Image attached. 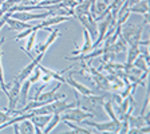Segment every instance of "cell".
<instances>
[{
    "label": "cell",
    "mask_w": 150,
    "mask_h": 134,
    "mask_svg": "<svg viewBox=\"0 0 150 134\" xmlns=\"http://www.w3.org/2000/svg\"><path fill=\"white\" fill-rule=\"evenodd\" d=\"M144 24H134V23L125 22L121 27V35L123 36L127 46H145L149 47V40H142L144 34Z\"/></svg>",
    "instance_id": "1"
},
{
    "label": "cell",
    "mask_w": 150,
    "mask_h": 134,
    "mask_svg": "<svg viewBox=\"0 0 150 134\" xmlns=\"http://www.w3.org/2000/svg\"><path fill=\"white\" fill-rule=\"evenodd\" d=\"M95 114L94 113H90V111H86V110L81 109V107H71V109L66 110L60 114V121H71V122H75V123H81L83 122L84 119H90V118H94Z\"/></svg>",
    "instance_id": "2"
},
{
    "label": "cell",
    "mask_w": 150,
    "mask_h": 134,
    "mask_svg": "<svg viewBox=\"0 0 150 134\" xmlns=\"http://www.w3.org/2000/svg\"><path fill=\"white\" fill-rule=\"evenodd\" d=\"M83 123L86 126H93L99 133H105V131H107V133H119V129L122 126L121 121H118V119H115V121L110 119L107 122H95L93 121V118H90V119H84Z\"/></svg>",
    "instance_id": "3"
},
{
    "label": "cell",
    "mask_w": 150,
    "mask_h": 134,
    "mask_svg": "<svg viewBox=\"0 0 150 134\" xmlns=\"http://www.w3.org/2000/svg\"><path fill=\"white\" fill-rule=\"evenodd\" d=\"M115 24H117V20L112 18L110 12L106 15V19L99 20V24H97L98 26V36H97V39L93 42V48H97V47L103 42L105 35H106V31L109 30L110 26H115Z\"/></svg>",
    "instance_id": "4"
},
{
    "label": "cell",
    "mask_w": 150,
    "mask_h": 134,
    "mask_svg": "<svg viewBox=\"0 0 150 134\" xmlns=\"http://www.w3.org/2000/svg\"><path fill=\"white\" fill-rule=\"evenodd\" d=\"M20 82L18 79H13L12 84H11V87H9V84H7V89H8V94H7V97H8V105H7L6 109L7 110H15L18 107V102H19V93H20Z\"/></svg>",
    "instance_id": "5"
},
{
    "label": "cell",
    "mask_w": 150,
    "mask_h": 134,
    "mask_svg": "<svg viewBox=\"0 0 150 134\" xmlns=\"http://www.w3.org/2000/svg\"><path fill=\"white\" fill-rule=\"evenodd\" d=\"M76 19L81 22V24L84 27V30L90 34L93 42L95 40L97 36H98V26H97L95 19L93 18V15H81V16H78Z\"/></svg>",
    "instance_id": "6"
},
{
    "label": "cell",
    "mask_w": 150,
    "mask_h": 134,
    "mask_svg": "<svg viewBox=\"0 0 150 134\" xmlns=\"http://www.w3.org/2000/svg\"><path fill=\"white\" fill-rule=\"evenodd\" d=\"M60 86H62V83H60V82H58V84H56L55 89H52L51 91H47V93H40L36 98H35V99H36V101H42V102H46V103L54 102V101H58V99H64V98H66L64 94L60 93V91H58Z\"/></svg>",
    "instance_id": "7"
},
{
    "label": "cell",
    "mask_w": 150,
    "mask_h": 134,
    "mask_svg": "<svg viewBox=\"0 0 150 134\" xmlns=\"http://www.w3.org/2000/svg\"><path fill=\"white\" fill-rule=\"evenodd\" d=\"M50 32H51V35L48 36V39H47L46 42H43V43H38V44L35 43L36 46H34L35 47L34 51H35L36 55H39V54H46V51L50 48V46L56 40V38L60 35L59 34V28H52Z\"/></svg>",
    "instance_id": "8"
},
{
    "label": "cell",
    "mask_w": 150,
    "mask_h": 134,
    "mask_svg": "<svg viewBox=\"0 0 150 134\" xmlns=\"http://www.w3.org/2000/svg\"><path fill=\"white\" fill-rule=\"evenodd\" d=\"M43 58H44V54H39V55H36V56H35V59H32V62L30 63V65H27L24 69L20 71V74L16 77V79H18L20 83H22L23 81H25V79L31 75V72L34 71L35 67H36V66L42 62V59H43Z\"/></svg>",
    "instance_id": "9"
},
{
    "label": "cell",
    "mask_w": 150,
    "mask_h": 134,
    "mask_svg": "<svg viewBox=\"0 0 150 134\" xmlns=\"http://www.w3.org/2000/svg\"><path fill=\"white\" fill-rule=\"evenodd\" d=\"M72 19V16H63V15H52L48 16V18L43 19L40 23H39V27L40 28H47V27H52V26H58L63 22H70Z\"/></svg>",
    "instance_id": "10"
},
{
    "label": "cell",
    "mask_w": 150,
    "mask_h": 134,
    "mask_svg": "<svg viewBox=\"0 0 150 134\" xmlns=\"http://www.w3.org/2000/svg\"><path fill=\"white\" fill-rule=\"evenodd\" d=\"M75 74V71L70 72V75L66 78V83H69L71 87H74L75 90L78 91L79 94H82V95H90V94H94L95 91L91 90L90 87H87V86H84L83 83H81V82H76L74 78H72V75Z\"/></svg>",
    "instance_id": "11"
},
{
    "label": "cell",
    "mask_w": 150,
    "mask_h": 134,
    "mask_svg": "<svg viewBox=\"0 0 150 134\" xmlns=\"http://www.w3.org/2000/svg\"><path fill=\"white\" fill-rule=\"evenodd\" d=\"M51 117H52V114H44V116H32L30 119H31V122L34 123V126H35V133H36V134H42L44 126L48 123V121L51 119Z\"/></svg>",
    "instance_id": "12"
},
{
    "label": "cell",
    "mask_w": 150,
    "mask_h": 134,
    "mask_svg": "<svg viewBox=\"0 0 150 134\" xmlns=\"http://www.w3.org/2000/svg\"><path fill=\"white\" fill-rule=\"evenodd\" d=\"M31 86H32V83L30 82L28 78L25 81H23L22 84H20V93H19V102H18V106H20V109L28 102V94H30Z\"/></svg>",
    "instance_id": "13"
},
{
    "label": "cell",
    "mask_w": 150,
    "mask_h": 134,
    "mask_svg": "<svg viewBox=\"0 0 150 134\" xmlns=\"http://www.w3.org/2000/svg\"><path fill=\"white\" fill-rule=\"evenodd\" d=\"M6 24L8 26L9 30H12V31H23V30H27V28L32 27V24L30 22H22V20H18V19H13L9 16L8 19H7Z\"/></svg>",
    "instance_id": "14"
},
{
    "label": "cell",
    "mask_w": 150,
    "mask_h": 134,
    "mask_svg": "<svg viewBox=\"0 0 150 134\" xmlns=\"http://www.w3.org/2000/svg\"><path fill=\"white\" fill-rule=\"evenodd\" d=\"M83 38H84V42H83V44H82V47H81V48H78V50L72 51V55L87 54V52H90L91 50H94V48H93V39H91L90 34H88L86 30L83 31Z\"/></svg>",
    "instance_id": "15"
},
{
    "label": "cell",
    "mask_w": 150,
    "mask_h": 134,
    "mask_svg": "<svg viewBox=\"0 0 150 134\" xmlns=\"http://www.w3.org/2000/svg\"><path fill=\"white\" fill-rule=\"evenodd\" d=\"M91 0H82L81 3L74 8V18H78L81 15H91Z\"/></svg>",
    "instance_id": "16"
},
{
    "label": "cell",
    "mask_w": 150,
    "mask_h": 134,
    "mask_svg": "<svg viewBox=\"0 0 150 134\" xmlns=\"http://www.w3.org/2000/svg\"><path fill=\"white\" fill-rule=\"evenodd\" d=\"M130 13H138V15H144V13L149 12V0H141L137 4L129 8Z\"/></svg>",
    "instance_id": "17"
},
{
    "label": "cell",
    "mask_w": 150,
    "mask_h": 134,
    "mask_svg": "<svg viewBox=\"0 0 150 134\" xmlns=\"http://www.w3.org/2000/svg\"><path fill=\"white\" fill-rule=\"evenodd\" d=\"M38 67L40 69L42 72H46V74H48L52 78V81H56V82H60V83H66V78L63 77V74L60 71H54V70L48 69V67H44V66H42L40 63L38 65Z\"/></svg>",
    "instance_id": "18"
},
{
    "label": "cell",
    "mask_w": 150,
    "mask_h": 134,
    "mask_svg": "<svg viewBox=\"0 0 150 134\" xmlns=\"http://www.w3.org/2000/svg\"><path fill=\"white\" fill-rule=\"evenodd\" d=\"M36 35H38V31H32L31 34L28 35L27 36V44H25V47L23 48V50L25 51V54L31 58V60L35 59V56L31 54V51H32V48H34L35 43H36Z\"/></svg>",
    "instance_id": "19"
},
{
    "label": "cell",
    "mask_w": 150,
    "mask_h": 134,
    "mask_svg": "<svg viewBox=\"0 0 150 134\" xmlns=\"http://www.w3.org/2000/svg\"><path fill=\"white\" fill-rule=\"evenodd\" d=\"M126 52H127V60H126L125 65L130 66L133 65V62L137 59V56L141 54V46H129Z\"/></svg>",
    "instance_id": "20"
},
{
    "label": "cell",
    "mask_w": 150,
    "mask_h": 134,
    "mask_svg": "<svg viewBox=\"0 0 150 134\" xmlns=\"http://www.w3.org/2000/svg\"><path fill=\"white\" fill-rule=\"evenodd\" d=\"M6 42V38H1L0 39V86H1V91L4 94H8V89H7V83L4 81V71H3V65H1V58H3V51H1V46Z\"/></svg>",
    "instance_id": "21"
},
{
    "label": "cell",
    "mask_w": 150,
    "mask_h": 134,
    "mask_svg": "<svg viewBox=\"0 0 150 134\" xmlns=\"http://www.w3.org/2000/svg\"><path fill=\"white\" fill-rule=\"evenodd\" d=\"M19 133L22 134H32L35 133V126L31 122V119H23V121L19 122Z\"/></svg>",
    "instance_id": "22"
},
{
    "label": "cell",
    "mask_w": 150,
    "mask_h": 134,
    "mask_svg": "<svg viewBox=\"0 0 150 134\" xmlns=\"http://www.w3.org/2000/svg\"><path fill=\"white\" fill-rule=\"evenodd\" d=\"M60 114H52V117H51V119L48 121V123H47L46 126H44V129H43V131L42 133L43 134H48V133H51V131L54 130V129L56 128V126L60 123Z\"/></svg>",
    "instance_id": "23"
},
{
    "label": "cell",
    "mask_w": 150,
    "mask_h": 134,
    "mask_svg": "<svg viewBox=\"0 0 150 134\" xmlns=\"http://www.w3.org/2000/svg\"><path fill=\"white\" fill-rule=\"evenodd\" d=\"M63 122L69 126L70 130L76 134H91L93 133V130H88V129H86V128H81V126L75 125V122H71V121H63Z\"/></svg>",
    "instance_id": "24"
},
{
    "label": "cell",
    "mask_w": 150,
    "mask_h": 134,
    "mask_svg": "<svg viewBox=\"0 0 150 134\" xmlns=\"http://www.w3.org/2000/svg\"><path fill=\"white\" fill-rule=\"evenodd\" d=\"M40 75H42V71H40V69L36 66V67L34 69V71L31 72V75L28 77V79H30V82L34 84V83H36V82L40 79Z\"/></svg>",
    "instance_id": "25"
},
{
    "label": "cell",
    "mask_w": 150,
    "mask_h": 134,
    "mask_svg": "<svg viewBox=\"0 0 150 134\" xmlns=\"http://www.w3.org/2000/svg\"><path fill=\"white\" fill-rule=\"evenodd\" d=\"M11 114H8V113L6 111V110H1L0 109V125H3L4 122H7L9 118H11Z\"/></svg>",
    "instance_id": "26"
},
{
    "label": "cell",
    "mask_w": 150,
    "mask_h": 134,
    "mask_svg": "<svg viewBox=\"0 0 150 134\" xmlns=\"http://www.w3.org/2000/svg\"><path fill=\"white\" fill-rule=\"evenodd\" d=\"M39 81H42L43 83H47V84H48L51 81H52V78H51V77H50L48 74H46V72H42L40 79H39Z\"/></svg>",
    "instance_id": "27"
},
{
    "label": "cell",
    "mask_w": 150,
    "mask_h": 134,
    "mask_svg": "<svg viewBox=\"0 0 150 134\" xmlns=\"http://www.w3.org/2000/svg\"><path fill=\"white\" fill-rule=\"evenodd\" d=\"M138 1H141V0H126V4H127V7L130 8V7H133L134 4H137Z\"/></svg>",
    "instance_id": "28"
},
{
    "label": "cell",
    "mask_w": 150,
    "mask_h": 134,
    "mask_svg": "<svg viewBox=\"0 0 150 134\" xmlns=\"http://www.w3.org/2000/svg\"><path fill=\"white\" fill-rule=\"evenodd\" d=\"M144 26H146V24H149V12H146V13H144Z\"/></svg>",
    "instance_id": "29"
},
{
    "label": "cell",
    "mask_w": 150,
    "mask_h": 134,
    "mask_svg": "<svg viewBox=\"0 0 150 134\" xmlns=\"http://www.w3.org/2000/svg\"><path fill=\"white\" fill-rule=\"evenodd\" d=\"M12 128H13V131H15L16 134H20V133H19V122H18V123H13Z\"/></svg>",
    "instance_id": "30"
},
{
    "label": "cell",
    "mask_w": 150,
    "mask_h": 134,
    "mask_svg": "<svg viewBox=\"0 0 150 134\" xmlns=\"http://www.w3.org/2000/svg\"><path fill=\"white\" fill-rule=\"evenodd\" d=\"M4 13H6V12H4V11H3V9H1V8H0V18H1V16H3V15H4Z\"/></svg>",
    "instance_id": "31"
},
{
    "label": "cell",
    "mask_w": 150,
    "mask_h": 134,
    "mask_svg": "<svg viewBox=\"0 0 150 134\" xmlns=\"http://www.w3.org/2000/svg\"><path fill=\"white\" fill-rule=\"evenodd\" d=\"M0 90H1V86H0Z\"/></svg>",
    "instance_id": "32"
}]
</instances>
